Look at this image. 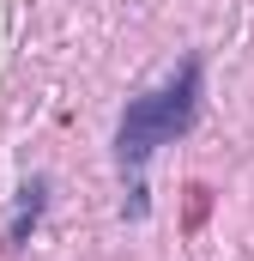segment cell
I'll return each mask as SVG.
<instances>
[{
	"label": "cell",
	"mask_w": 254,
	"mask_h": 261,
	"mask_svg": "<svg viewBox=\"0 0 254 261\" xmlns=\"http://www.w3.org/2000/svg\"><path fill=\"white\" fill-rule=\"evenodd\" d=\"M194 116H200V55H188L157 91L133 97V103L121 110V128H115V164H121L127 195H133V200H127L133 219L145 213V164L157 158V146H170L176 134H188Z\"/></svg>",
	"instance_id": "1"
},
{
	"label": "cell",
	"mask_w": 254,
	"mask_h": 261,
	"mask_svg": "<svg viewBox=\"0 0 254 261\" xmlns=\"http://www.w3.org/2000/svg\"><path fill=\"white\" fill-rule=\"evenodd\" d=\"M37 213H43V182H30L24 200H18V219H12V243L24 237V225H37Z\"/></svg>",
	"instance_id": "2"
}]
</instances>
